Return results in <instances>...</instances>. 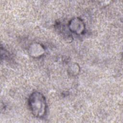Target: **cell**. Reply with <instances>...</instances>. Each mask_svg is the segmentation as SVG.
<instances>
[{
    "mask_svg": "<svg viewBox=\"0 0 123 123\" xmlns=\"http://www.w3.org/2000/svg\"><path fill=\"white\" fill-rule=\"evenodd\" d=\"M29 105L32 114L36 117H43L46 112V102L44 96L39 92H34L30 96Z\"/></svg>",
    "mask_w": 123,
    "mask_h": 123,
    "instance_id": "cell-1",
    "label": "cell"
},
{
    "mask_svg": "<svg viewBox=\"0 0 123 123\" xmlns=\"http://www.w3.org/2000/svg\"><path fill=\"white\" fill-rule=\"evenodd\" d=\"M69 28L72 32L80 35L84 32L85 24L80 18H75L71 20L69 24Z\"/></svg>",
    "mask_w": 123,
    "mask_h": 123,
    "instance_id": "cell-2",
    "label": "cell"
}]
</instances>
